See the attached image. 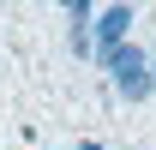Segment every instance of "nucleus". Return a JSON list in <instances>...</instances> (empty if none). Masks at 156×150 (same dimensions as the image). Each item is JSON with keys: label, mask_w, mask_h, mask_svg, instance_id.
I'll list each match as a JSON object with an SVG mask.
<instances>
[{"label": "nucleus", "mask_w": 156, "mask_h": 150, "mask_svg": "<svg viewBox=\"0 0 156 150\" xmlns=\"http://www.w3.org/2000/svg\"><path fill=\"white\" fill-rule=\"evenodd\" d=\"M72 48H78V54H90V48H96V42H90V24H72Z\"/></svg>", "instance_id": "7ed1b4c3"}, {"label": "nucleus", "mask_w": 156, "mask_h": 150, "mask_svg": "<svg viewBox=\"0 0 156 150\" xmlns=\"http://www.w3.org/2000/svg\"><path fill=\"white\" fill-rule=\"evenodd\" d=\"M132 6H108V12H102L96 18V30H90V42H96V54H114L120 42H126V30H132Z\"/></svg>", "instance_id": "f03ea898"}, {"label": "nucleus", "mask_w": 156, "mask_h": 150, "mask_svg": "<svg viewBox=\"0 0 156 150\" xmlns=\"http://www.w3.org/2000/svg\"><path fill=\"white\" fill-rule=\"evenodd\" d=\"M102 66H108V78H114V90L126 96V102H144V96L156 90L150 84V60H144V48H132V42H120L114 54H102Z\"/></svg>", "instance_id": "f257e3e1"}, {"label": "nucleus", "mask_w": 156, "mask_h": 150, "mask_svg": "<svg viewBox=\"0 0 156 150\" xmlns=\"http://www.w3.org/2000/svg\"><path fill=\"white\" fill-rule=\"evenodd\" d=\"M150 84H156V54H150Z\"/></svg>", "instance_id": "20e7f679"}]
</instances>
